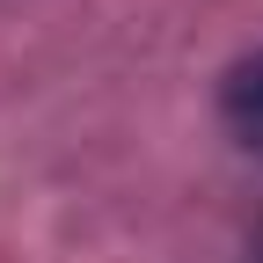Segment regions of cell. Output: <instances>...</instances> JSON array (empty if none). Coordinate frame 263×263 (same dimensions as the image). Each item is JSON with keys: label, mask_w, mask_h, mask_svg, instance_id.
I'll use <instances>...</instances> for the list:
<instances>
[{"label": "cell", "mask_w": 263, "mask_h": 263, "mask_svg": "<svg viewBox=\"0 0 263 263\" xmlns=\"http://www.w3.org/2000/svg\"><path fill=\"white\" fill-rule=\"evenodd\" d=\"M219 117H227V132H234L241 146L263 154V51H249V59L227 66V81H219Z\"/></svg>", "instance_id": "cell-1"}, {"label": "cell", "mask_w": 263, "mask_h": 263, "mask_svg": "<svg viewBox=\"0 0 263 263\" xmlns=\"http://www.w3.org/2000/svg\"><path fill=\"white\" fill-rule=\"evenodd\" d=\"M249 263H263V234H256V241H249Z\"/></svg>", "instance_id": "cell-2"}]
</instances>
